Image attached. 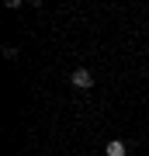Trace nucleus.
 <instances>
[{
    "mask_svg": "<svg viewBox=\"0 0 149 156\" xmlns=\"http://www.w3.org/2000/svg\"><path fill=\"white\" fill-rule=\"evenodd\" d=\"M73 87H80V90L94 87V76H90V69H73Z\"/></svg>",
    "mask_w": 149,
    "mask_h": 156,
    "instance_id": "nucleus-1",
    "label": "nucleus"
},
{
    "mask_svg": "<svg viewBox=\"0 0 149 156\" xmlns=\"http://www.w3.org/2000/svg\"><path fill=\"white\" fill-rule=\"evenodd\" d=\"M125 153H128V146H125L122 139H111V142H108V156H125Z\"/></svg>",
    "mask_w": 149,
    "mask_h": 156,
    "instance_id": "nucleus-2",
    "label": "nucleus"
}]
</instances>
